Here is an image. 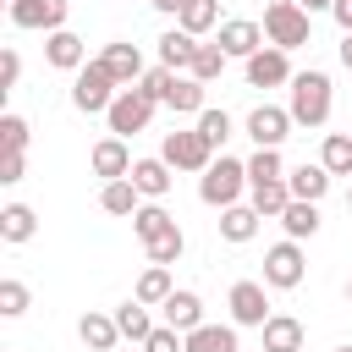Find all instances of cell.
<instances>
[{
  "mask_svg": "<svg viewBox=\"0 0 352 352\" xmlns=\"http://www.w3.org/2000/svg\"><path fill=\"white\" fill-rule=\"evenodd\" d=\"M286 110H292L297 126H324V121H330V77H324V72H297Z\"/></svg>",
  "mask_w": 352,
  "mask_h": 352,
  "instance_id": "1",
  "label": "cell"
},
{
  "mask_svg": "<svg viewBox=\"0 0 352 352\" xmlns=\"http://www.w3.org/2000/svg\"><path fill=\"white\" fill-rule=\"evenodd\" d=\"M242 187H248V160H231V154H220V160L198 176V198H204L209 209H231V204L242 198Z\"/></svg>",
  "mask_w": 352,
  "mask_h": 352,
  "instance_id": "2",
  "label": "cell"
},
{
  "mask_svg": "<svg viewBox=\"0 0 352 352\" xmlns=\"http://www.w3.org/2000/svg\"><path fill=\"white\" fill-rule=\"evenodd\" d=\"M116 94H121V82L110 77L104 60H88V66L77 72V82H72V104H77L82 116H104V110L116 104Z\"/></svg>",
  "mask_w": 352,
  "mask_h": 352,
  "instance_id": "3",
  "label": "cell"
},
{
  "mask_svg": "<svg viewBox=\"0 0 352 352\" xmlns=\"http://www.w3.org/2000/svg\"><path fill=\"white\" fill-rule=\"evenodd\" d=\"M160 160L170 165V170H209L214 165V143L192 126V132H165V143H160Z\"/></svg>",
  "mask_w": 352,
  "mask_h": 352,
  "instance_id": "4",
  "label": "cell"
},
{
  "mask_svg": "<svg viewBox=\"0 0 352 352\" xmlns=\"http://www.w3.org/2000/svg\"><path fill=\"white\" fill-rule=\"evenodd\" d=\"M264 38H270L275 50H302V44H308V11H302L297 0H275V6L264 11Z\"/></svg>",
  "mask_w": 352,
  "mask_h": 352,
  "instance_id": "5",
  "label": "cell"
},
{
  "mask_svg": "<svg viewBox=\"0 0 352 352\" xmlns=\"http://www.w3.org/2000/svg\"><path fill=\"white\" fill-rule=\"evenodd\" d=\"M104 121H110V132H116V138H132V132H143V126L154 121V99H148L143 88H121V94H116V104L104 110Z\"/></svg>",
  "mask_w": 352,
  "mask_h": 352,
  "instance_id": "6",
  "label": "cell"
},
{
  "mask_svg": "<svg viewBox=\"0 0 352 352\" xmlns=\"http://www.w3.org/2000/svg\"><path fill=\"white\" fill-rule=\"evenodd\" d=\"M302 275H308V258H302V248L286 236V242H275L270 253H264V286H275V292H292V286H302Z\"/></svg>",
  "mask_w": 352,
  "mask_h": 352,
  "instance_id": "7",
  "label": "cell"
},
{
  "mask_svg": "<svg viewBox=\"0 0 352 352\" xmlns=\"http://www.w3.org/2000/svg\"><path fill=\"white\" fill-rule=\"evenodd\" d=\"M6 11H11V22L28 28V33H55V28H66V0H11Z\"/></svg>",
  "mask_w": 352,
  "mask_h": 352,
  "instance_id": "8",
  "label": "cell"
},
{
  "mask_svg": "<svg viewBox=\"0 0 352 352\" xmlns=\"http://www.w3.org/2000/svg\"><path fill=\"white\" fill-rule=\"evenodd\" d=\"M292 110H280V104H258L253 116H248V138L258 143V148H280L286 138H292Z\"/></svg>",
  "mask_w": 352,
  "mask_h": 352,
  "instance_id": "9",
  "label": "cell"
},
{
  "mask_svg": "<svg viewBox=\"0 0 352 352\" xmlns=\"http://www.w3.org/2000/svg\"><path fill=\"white\" fill-rule=\"evenodd\" d=\"M226 308H231V324H264V319H270L264 280H236L231 297H226Z\"/></svg>",
  "mask_w": 352,
  "mask_h": 352,
  "instance_id": "10",
  "label": "cell"
},
{
  "mask_svg": "<svg viewBox=\"0 0 352 352\" xmlns=\"http://www.w3.org/2000/svg\"><path fill=\"white\" fill-rule=\"evenodd\" d=\"M292 50H275V44H264L258 55H248V82L253 88H280V82H292V60H286Z\"/></svg>",
  "mask_w": 352,
  "mask_h": 352,
  "instance_id": "11",
  "label": "cell"
},
{
  "mask_svg": "<svg viewBox=\"0 0 352 352\" xmlns=\"http://www.w3.org/2000/svg\"><path fill=\"white\" fill-rule=\"evenodd\" d=\"M214 44H220L226 55L248 60V55H258L270 38H264V28H258V22H242V16H236V22H220V38H214Z\"/></svg>",
  "mask_w": 352,
  "mask_h": 352,
  "instance_id": "12",
  "label": "cell"
},
{
  "mask_svg": "<svg viewBox=\"0 0 352 352\" xmlns=\"http://www.w3.org/2000/svg\"><path fill=\"white\" fill-rule=\"evenodd\" d=\"M44 60H50L55 72H82V66H88V50H82V38H77L72 28H55V33L44 38Z\"/></svg>",
  "mask_w": 352,
  "mask_h": 352,
  "instance_id": "13",
  "label": "cell"
},
{
  "mask_svg": "<svg viewBox=\"0 0 352 352\" xmlns=\"http://www.w3.org/2000/svg\"><path fill=\"white\" fill-rule=\"evenodd\" d=\"M88 165H94V176H104V182H116V176H132V154H126V138H99L94 143V154H88Z\"/></svg>",
  "mask_w": 352,
  "mask_h": 352,
  "instance_id": "14",
  "label": "cell"
},
{
  "mask_svg": "<svg viewBox=\"0 0 352 352\" xmlns=\"http://www.w3.org/2000/svg\"><path fill=\"white\" fill-rule=\"evenodd\" d=\"M99 60L110 66V77H116L121 88H138V77H143V50H138V44L116 38V44H104V55H99Z\"/></svg>",
  "mask_w": 352,
  "mask_h": 352,
  "instance_id": "15",
  "label": "cell"
},
{
  "mask_svg": "<svg viewBox=\"0 0 352 352\" xmlns=\"http://www.w3.org/2000/svg\"><path fill=\"white\" fill-rule=\"evenodd\" d=\"M160 308H165V324H170V330H182V336L204 324V297H198V292H170Z\"/></svg>",
  "mask_w": 352,
  "mask_h": 352,
  "instance_id": "16",
  "label": "cell"
},
{
  "mask_svg": "<svg viewBox=\"0 0 352 352\" xmlns=\"http://www.w3.org/2000/svg\"><path fill=\"white\" fill-rule=\"evenodd\" d=\"M258 330H264V352H302V319H292V314H270Z\"/></svg>",
  "mask_w": 352,
  "mask_h": 352,
  "instance_id": "17",
  "label": "cell"
},
{
  "mask_svg": "<svg viewBox=\"0 0 352 352\" xmlns=\"http://www.w3.org/2000/svg\"><path fill=\"white\" fill-rule=\"evenodd\" d=\"M258 220H264V214H258L253 204H231V209H220V236H226V242H253V236H258Z\"/></svg>",
  "mask_w": 352,
  "mask_h": 352,
  "instance_id": "18",
  "label": "cell"
},
{
  "mask_svg": "<svg viewBox=\"0 0 352 352\" xmlns=\"http://www.w3.org/2000/svg\"><path fill=\"white\" fill-rule=\"evenodd\" d=\"M77 336H82V346H88V352H110V346L121 341V324H116V314H82Z\"/></svg>",
  "mask_w": 352,
  "mask_h": 352,
  "instance_id": "19",
  "label": "cell"
},
{
  "mask_svg": "<svg viewBox=\"0 0 352 352\" xmlns=\"http://www.w3.org/2000/svg\"><path fill=\"white\" fill-rule=\"evenodd\" d=\"M192 55H198V33H187V28H170V33L160 38V66L182 72V66H192Z\"/></svg>",
  "mask_w": 352,
  "mask_h": 352,
  "instance_id": "20",
  "label": "cell"
},
{
  "mask_svg": "<svg viewBox=\"0 0 352 352\" xmlns=\"http://www.w3.org/2000/svg\"><path fill=\"white\" fill-rule=\"evenodd\" d=\"M286 187H292V198L319 204V198L330 192V170H324V165H297V170H286Z\"/></svg>",
  "mask_w": 352,
  "mask_h": 352,
  "instance_id": "21",
  "label": "cell"
},
{
  "mask_svg": "<svg viewBox=\"0 0 352 352\" xmlns=\"http://www.w3.org/2000/svg\"><path fill=\"white\" fill-rule=\"evenodd\" d=\"M138 198H143V192H138L132 176H116V182L99 187V209H104V214H138Z\"/></svg>",
  "mask_w": 352,
  "mask_h": 352,
  "instance_id": "22",
  "label": "cell"
},
{
  "mask_svg": "<svg viewBox=\"0 0 352 352\" xmlns=\"http://www.w3.org/2000/svg\"><path fill=\"white\" fill-rule=\"evenodd\" d=\"M187 352H242L236 346V324H198V330H187Z\"/></svg>",
  "mask_w": 352,
  "mask_h": 352,
  "instance_id": "23",
  "label": "cell"
},
{
  "mask_svg": "<svg viewBox=\"0 0 352 352\" xmlns=\"http://www.w3.org/2000/svg\"><path fill=\"white\" fill-rule=\"evenodd\" d=\"M204 88H209V82H198V77H176L170 94H165V104H170L176 116H204V110H209V104H204Z\"/></svg>",
  "mask_w": 352,
  "mask_h": 352,
  "instance_id": "24",
  "label": "cell"
},
{
  "mask_svg": "<svg viewBox=\"0 0 352 352\" xmlns=\"http://www.w3.org/2000/svg\"><path fill=\"white\" fill-rule=\"evenodd\" d=\"M132 182L143 198H165L170 192V165L165 160H132Z\"/></svg>",
  "mask_w": 352,
  "mask_h": 352,
  "instance_id": "25",
  "label": "cell"
},
{
  "mask_svg": "<svg viewBox=\"0 0 352 352\" xmlns=\"http://www.w3.org/2000/svg\"><path fill=\"white\" fill-rule=\"evenodd\" d=\"M248 192H253V209H258L264 220H280V214H286V204H292L286 176H280V182H258V187H248Z\"/></svg>",
  "mask_w": 352,
  "mask_h": 352,
  "instance_id": "26",
  "label": "cell"
},
{
  "mask_svg": "<svg viewBox=\"0 0 352 352\" xmlns=\"http://www.w3.org/2000/svg\"><path fill=\"white\" fill-rule=\"evenodd\" d=\"M280 226H286V236H292V242L314 236V231H319V204H308V198H292V204H286V214H280Z\"/></svg>",
  "mask_w": 352,
  "mask_h": 352,
  "instance_id": "27",
  "label": "cell"
},
{
  "mask_svg": "<svg viewBox=\"0 0 352 352\" xmlns=\"http://www.w3.org/2000/svg\"><path fill=\"white\" fill-rule=\"evenodd\" d=\"M33 231H38V220H33L28 204H6L0 209V236L6 242H33Z\"/></svg>",
  "mask_w": 352,
  "mask_h": 352,
  "instance_id": "28",
  "label": "cell"
},
{
  "mask_svg": "<svg viewBox=\"0 0 352 352\" xmlns=\"http://www.w3.org/2000/svg\"><path fill=\"white\" fill-rule=\"evenodd\" d=\"M116 324H121V336H126V341H148V336H154V319H148V302H138V297L116 308Z\"/></svg>",
  "mask_w": 352,
  "mask_h": 352,
  "instance_id": "29",
  "label": "cell"
},
{
  "mask_svg": "<svg viewBox=\"0 0 352 352\" xmlns=\"http://www.w3.org/2000/svg\"><path fill=\"white\" fill-rule=\"evenodd\" d=\"M170 292H176V286H170V264H148V270L138 275V292H132V297H138V302H165Z\"/></svg>",
  "mask_w": 352,
  "mask_h": 352,
  "instance_id": "30",
  "label": "cell"
},
{
  "mask_svg": "<svg viewBox=\"0 0 352 352\" xmlns=\"http://www.w3.org/2000/svg\"><path fill=\"white\" fill-rule=\"evenodd\" d=\"M319 165H324L330 176H352V138H346V132H330L324 148H319Z\"/></svg>",
  "mask_w": 352,
  "mask_h": 352,
  "instance_id": "31",
  "label": "cell"
},
{
  "mask_svg": "<svg viewBox=\"0 0 352 352\" xmlns=\"http://www.w3.org/2000/svg\"><path fill=\"white\" fill-rule=\"evenodd\" d=\"M187 33H209L214 22H220V0H187L182 6V16H176Z\"/></svg>",
  "mask_w": 352,
  "mask_h": 352,
  "instance_id": "32",
  "label": "cell"
},
{
  "mask_svg": "<svg viewBox=\"0 0 352 352\" xmlns=\"http://www.w3.org/2000/svg\"><path fill=\"white\" fill-rule=\"evenodd\" d=\"M226 60H231V55H226L220 44H198V55H192V66H187V72H192L198 82H214V77L226 72Z\"/></svg>",
  "mask_w": 352,
  "mask_h": 352,
  "instance_id": "33",
  "label": "cell"
},
{
  "mask_svg": "<svg viewBox=\"0 0 352 352\" xmlns=\"http://www.w3.org/2000/svg\"><path fill=\"white\" fill-rule=\"evenodd\" d=\"M280 176H286L280 148H258V154L248 160V187H258V182H280Z\"/></svg>",
  "mask_w": 352,
  "mask_h": 352,
  "instance_id": "34",
  "label": "cell"
},
{
  "mask_svg": "<svg viewBox=\"0 0 352 352\" xmlns=\"http://www.w3.org/2000/svg\"><path fill=\"white\" fill-rule=\"evenodd\" d=\"M170 226H176V220H170L160 204H138V214H132V231H138L143 242H154V236H160V231H170Z\"/></svg>",
  "mask_w": 352,
  "mask_h": 352,
  "instance_id": "35",
  "label": "cell"
},
{
  "mask_svg": "<svg viewBox=\"0 0 352 352\" xmlns=\"http://www.w3.org/2000/svg\"><path fill=\"white\" fill-rule=\"evenodd\" d=\"M143 248H148V264H176L182 248H187V236H182V226H170V231H160V236L143 242Z\"/></svg>",
  "mask_w": 352,
  "mask_h": 352,
  "instance_id": "36",
  "label": "cell"
},
{
  "mask_svg": "<svg viewBox=\"0 0 352 352\" xmlns=\"http://www.w3.org/2000/svg\"><path fill=\"white\" fill-rule=\"evenodd\" d=\"M0 154H28V121L22 116H0Z\"/></svg>",
  "mask_w": 352,
  "mask_h": 352,
  "instance_id": "37",
  "label": "cell"
},
{
  "mask_svg": "<svg viewBox=\"0 0 352 352\" xmlns=\"http://www.w3.org/2000/svg\"><path fill=\"white\" fill-rule=\"evenodd\" d=\"M170 82H176V72H170V66H154V72H143V77H138V88H143V94H148L154 104H165Z\"/></svg>",
  "mask_w": 352,
  "mask_h": 352,
  "instance_id": "38",
  "label": "cell"
},
{
  "mask_svg": "<svg viewBox=\"0 0 352 352\" xmlns=\"http://www.w3.org/2000/svg\"><path fill=\"white\" fill-rule=\"evenodd\" d=\"M198 132H204V138L220 148V143L231 138V116H226V110H204V116H198Z\"/></svg>",
  "mask_w": 352,
  "mask_h": 352,
  "instance_id": "39",
  "label": "cell"
},
{
  "mask_svg": "<svg viewBox=\"0 0 352 352\" xmlns=\"http://www.w3.org/2000/svg\"><path fill=\"white\" fill-rule=\"evenodd\" d=\"M0 314H6V319L28 314V286H22V280H0Z\"/></svg>",
  "mask_w": 352,
  "mask_h": 352,
  "instance_id": "40",
  "label": "cell"
},
{
  "mask_svg": "<svg viewBox=\"0 0 352 352\" xmlns=\"http://www.w3.org/2000/svg\"><path fill=\"white\" fill-rule=\"evenodd\" d=\"M143 352H187V336L170 330V324H154V336L143 341Z\"/></svg>",
  "mask_w": 352,
  "mask_h": 352,
  "instance_id": "41",
  "label": "cell"
},
{
  "mask_svg": "<svg viewBox=\"0 0 352 352\" xmlns=\"http://www.w3.org/2000/svg\"><path fill=\"white\" fill-rule=\"evenodd\" d=\"M22 170H28V160H22V154H0V182H6V187H16V182H22Z\"/></svg>",
  "mask_w": 352,
  "mask_h": 352,
  "instance_id": "42",
  "label": "cell"
},
{
  "mask_svg": "<svg viewBox=\"0 0 352 352\" xmlns=\"http://www.w3.org/2000/svg\"><path fill=\"white\" fill-rule=\"evenodd\" d=\"M16 77H22V60H16V50H6L0 55V88H16Z\"/></svg>",
  "mask_w": 352,
  "mask_h": 352,
  "instance_id": "43",
  "label": "cell"
},
{
  "mask_svg": "<svg viewBox=\"0 0 352 352\" xmlns=\"http://www.w3.org/2000/svg\"><path fill=\"white\" fill-rule=\"evenodd\" d=\"M336 22H341V33H352V0H336Z\"/></svg>",
  "mask_w": 352,
  "mask_h": 352,
  "instance_id": "44",
  "label": "cell"
},
{
  "mask_svg": "<svg viewBox=\"0 0 352 352\" xmlns=\"http://www.w3.org/2000/svg\"><path fill=\"white\" fill-rule=\"evenodd\" d=\"M148 6H154V11H165V16H182V6H187V0H148Z\"/></svg>",
  "mask_w": 352,
  "mask_h": 352,
  "instance_id": "45",
  "label": "cell"
},
{
  "mask_svg": "<svg viewBox=\"0 0 352 352\" xmlns=\"http://www.w3.org/2000/svg\"><path fill=\"white\" fill-rule=\"evenodd\" d=\"M297 6H302L308 16H314V11H336V0H297Z\"/></svg>",
  "mask_w": 352,
  "mask_h": 352,
  "instance_id": "46",
  "label": "cell"
},
{
  "mask_svg": "<svg viewBox=\"0 0 352 352\" xmlns=\"http://www.w3.org/2000/svg\"><path fill=\"white\" fill-rule=\"evenodd\" d=\"M341 66L352 72V33H341Z\"/></svg>",
  "mask_w": 352,
  "mask_h": 352,
  "instance_id": "47",
  "label": "cell"
},
{
  "mask_svg": "<svg viewBox=\"0 0 352 352\" xmlns=\"http://www.w3.org/2000/svg\"><path fill=\"white\" fill-rule=\"evenodd\" d=\"M346 302H352V280H346Z\"/></svg>",
  "mask_w": 352,
  "mask_h": 352,
  "instance_id": "48",
  "label": "cell"
},
{
  "mask_svg": "<svg viewBox=\"0 0 352 352\" xmlns=\"http://www.w3.org/2000/svg\"><path fill=\"white\" fill-rule=\"evenodd\" d=\"M346 209H352V192H346Z\"/></svg>",
  "mask_w": 352,
  "mask_h": 352,
  "instance_id": "49",
  "label": "cell"
},
{
  "mask_svg": "<svg viewBox=\"0 0 352 352\" xmlns=\"http://www.w3.org/2000/svg\"><path fill=\"white\" fill-rule=\"evenodd\" d=\"M336 352H352V346H336Z\"/></svg>",
  "mask_w": 352,
  "mask_h": 352,
  "instance_id": "50",
  "label": "cell"
},
{
  "mask_svg": "<svg viewBox=\"0 0 352 352\" xmlns=\"http://www.w3.org/2000/svg\"><path fill=\"white\" fill-rule=\"evenodd\" d=\"M258 352H264V346H258Z\"/></svg>",
  "mask_w": 352,
  "mask_h": 352,
  "instance_id": "51",
  "label": "cell"
}]
</instances>
